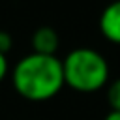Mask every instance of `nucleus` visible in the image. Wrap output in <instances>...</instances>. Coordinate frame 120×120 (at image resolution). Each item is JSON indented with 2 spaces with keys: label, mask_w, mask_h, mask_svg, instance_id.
<instances>
[{
  "label": "nucleus",
  "mask_w": 120,
  "mask_h": 120,
  "mask_svg": "<svg viewBox=\"0 0 120 120\" xmlns=\"http://www.w3.org/2000/svg\"><path fill=\"white\" fill-rule=\"evenodd\" d=\"M8 71H9V62H8V56L0 52V82L6 79Z\"/></svg>",
  "instance_id": "obj_7"
},
{
  "label": "nucleus",
  "mask_w": 120,
  "mask_h": 120,
  "mask_svg": "<svg viewBox=\"0 0 120 120\" xmlns=\"http://www.w3.org/2000/svg\"><path fill=\"white\" fill-rule=\"evenodd\" d=\"M64 82L75 92L92 94L109 82V62L105 56L90 47H77L62 60Z\"/></svg>",
  "instance_id": "obj_2"
},
{
  "label": "nucleus",
  "mask_w": 120,
  "mask_h": 120,
  "mask_svg": "<svg viewBox=\"0 0 120 120\" xmlns=\"http://www.w3.org/2000/svg\"><path fill=\"white\" fill-rule=\"evenodd\" d=\"M98 26L107 41L120 45V0H114L103 8Z\"/></svg>",
  "instance_id": "obj_3"
},
{
  "label": "nucleus",
  "mask_w": 120,
  "mask_h": 120,
  "mask_svg": "<svg viewBox=\"0 0 120 120\" xmlns=\"http://www.w3.org/2000/svg\"><path fill=\"white\" fill-rule=\"evenodd\" d=\"M103 120H120V111H111Z\"/></svg>",
  "instance_id": "obj_8"
},
{
  "label": "nucleus",
  "mask_w": 120,
  "mask_h": 120,
  "mask_svg": "<svg viewBox=\"0 0 120 120\" xmlns=\"http://www.w3.org/2000/svg\"><path fill=\"white\" fill-rule=\"evenodd\" d=\"M11 84L26 101H49L66 86L62 60L58 56L30 52L15 64L11 71Z\"/></svg>",
  "instance_id": "obj_1"
},
{
  "label": "nucleus",
  "mask_w": 120,
  "mask_h": 120,
  "mask_svg": "<svg viewBox=\"0 0 120 120\" xmlns=\"http://www.w3.org/2000/svg\"><path fill=\"white\" fill-rule=\"evenodd\" d=\"M107 103L111 111H120V77L107 86Z\"/></svg>",
  "instance_id": "obj_5"
},
{
  "label": "nucleus",
  "mask_w": 120,
  "mask_h": 120,
  "mask_svg": "<svg viewBox=\"0 0 120 120\" xmlns=\"http://www.w3.org/2000/svg\"><path fill=\"white\" fill-rule=\"evenodd\" d=\"M11 45H13V38L9 32L6 30H0V52L2 54H8L11 51Z\"/></svg>",
  "instance_id": "obj_6"
},
{
  "label": "nucleus",
  "mask_w": 120,
  "mask_h": 120,
  "mask_svg": "<svg viewBox=\"0 0 120 120\" xmlns=\"http://www.w3.org/2000/svg\"><path fill=\"white\" fill-rule=\"evenodd\" d=\"M58 47H60V36L52 26H39L32 34V49H34V52L56 56Z\"/></svg>",
  "instance_id": "obj_4"
}]
</instances>
